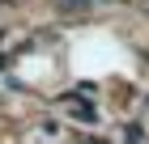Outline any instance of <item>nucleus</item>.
I'll return each instance as SVG.
<instances>
[{
    "mask_svg": "<svg viewBox=\"0 0 149 144\" xmlns=\"http://www.w3.org/2000/svg\"><path fill=\"white\" fill-rule=\"evenodd\" d=\"M85 144H107V140H102V136H90V140H85Z\"/></svg>",
    "mask_w": 149,
    "mask_h": 144,
    "instance_id": "nucleus-4",
    "label": "nucleus"
},
{
    "mask_svg": "<svg viewBox=\"0 0 149 144\" xmlns=\"http://www.w3.org/2000/svg\"><path fill=\"white\" fill-rule=\"evenodd\" d=\"M68 119H72V123H81V127H98V110H94L90 102H85V106L77 102V106L68 110Z\"/></svg>",
    "mask_w": 149,
    "mask_h": 144,
    "instance_id": "nucleus-1",
    "label": "nucleus"
},
{
    "mask_svg": "<svg viewBox=\"0 0 149 144\" xmlns=\"http://www.w3.org/2000/svg\"><path fill=\"white\" fill-rule=\"evenodd\" d=\"M124 140L128 144H141V140H145V127H141V123H128V127H124Z\"/></svg>",
    "mask_w": 149,
    "mask_h": 144,
    "instance_id": "nucleus-2",
    "label": "nucleus"
},
{
    "mask_svg": "<svg viewBox=\"0 0 149 144\" xmlns=\"http://www.w3.org/2000/svg\"><path fill=\"white\" fill-rule=\"evenodd\" d=\"M38 132H43V136H56L60 123H56V119H43V123H38Z\"/></svg>",
    "mask_w": 149,
    "mask_h": 144,
    "instance_id": "nucleus-3",
    "label": "nucleus"
},
{
    "mask_svg": "<svg viewBox=\"0 0 149 144\" xmlns=\"http://www.w3.org/2000/svg\"><path fill=\"white\" fill-rule=\"evenodd\" d=\"M9 59H13V55H0V68H4V64H9Z\"/></svg>",
    "mask_w": 149,
    "mask_h": 144,
    "instance_id": "nucleus-5",
    "label": "nucleus"
}]
</instances>
